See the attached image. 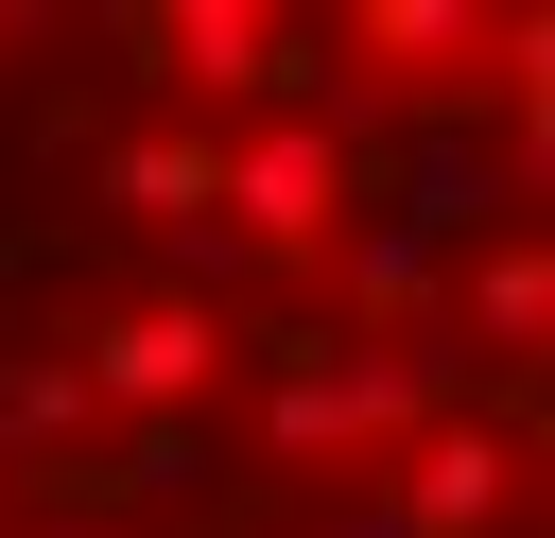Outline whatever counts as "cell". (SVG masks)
I'll use <instances>...</instances> for the list:
<instances>
[{"instance_id":"obj_1","label":"cell","mask_w":555,"mask_h":538,"mask_svg":"<svg viewBox=\"0 0 555 538\" xmlns=\"http://www.w3.org/2000/svg\"><path fill=\"white\" fill-rule=\"evenodd\" d=\"M434 417H468V347H451V330H382V347H278L260 451H278V469H330V451H382V434H434Z\"/></svg>"},{"instance_id":"obj_2","label":"cell","mask_w":555,"mask_h":538,"mask_svg":"<svg viewBox=\"0 0 555 538\" xmlns=\"http://www.w3.org/2000/svg\"><path fill=\"white\" fill-rule=\"evenodd\" d=\"M347 208H364V139H347V121L278 104V121L208 139V226H225V260H243V243H260V260H312Z\"/></svg>"},{"instance_id":"obj_3","label":"cell","mask_w":555,"mask_h":538,"mask_svg":"<svg viewBox=\"0 0 555 538\" xmlns=\"http://www.w3.org/2000/svg\"><path fill=\"white\" fill-rule=\"evenodd\" d=\"M225 347H243V330H225L208 295H121V312H87V330H69V382H87V417L121 399L139 434H191V417H208V382H225Z\"/></svg>"},{"instance_id":"obj_4","label":"cell","mask_w":555,"mask_h":538,"mask_svg":"<svg viewBox=\"0 0 555 538\" xmlns=\"http://www.w3.org/2000/svg\"><path fill=\"white\" fill-rule=\"evenodd\" d=\"M520 469H538L520 417H434L382 503H399V538H503V521H520Z\"/></svg>"},{"instance_id":"obj_5","label":"cell","mask_w":555,"mask_h":538,"mask_svg":"<svg viewBox=\"0 0 555 538\" xmlns=\"http://www.w3.org/2000/svg\"><path fill=\"white\" fill-rule=\"evenodd\" d=\"M139 52H156L173 87H208V104H295V87H312V35L260 17V0H173Z\"/></svg>"},{"instance_id":"obj_6","label":"cell","mask_w":555,"mask_h":538,"mask_svg":"<svg viewBox=\"0 0 555 538\" xmlns=\"http://www.w3.org/2000/svg\"><path fill=\"white\" fill-rule=\"evenodd\" d=\"M382 226H399V243H503V226H520V174H503V139H486V121H416V156H399Z\"/></svg>"},{"instance_id":"obj_7","label":"cell","mask_w":555,"mask_h":538,"mask_svg":"<svg viewBox=\"0 0 555 538\" xmlns=\"http://www.w3.org/2000/svg\"><path fill=\"white\" fill-rule=\"evenodd\" d=\"M538 330H555V260H538V226L468 243V295H451V347H486V364H538Z\"/></svg>"},{"instance_id":"obj_8","label":"cell","mask_w":555,"mask_h":538,"mask_svg":"<svg viewBox=\"0 0 555 538\" xmlns=\"http://www.w3.org/2000/svg\"><path fill=\"white\" fill-rule=\"evenodd\" d=\"M69 434H87L69 347H0V451H17V469H69Z\"/></svg>"},{"instance_id":"obj_9","label":"cell","mask_w":555,"mask_h":538,"mask_svg":"<svg viewBox=\"0 0 555 538\" xmlns=\"http://www.w3.org/2000/svg\"><path fill=\"white\" fill-rule=\"evenodd\" d=\"M347 35H364V52H382V69H416V87H451V69H468V52H486V17H468V0H364V17H347Z\"/></svg>"},{"instance_id":"obj_10","label":"cell","mask_w":555,"mask_h":538,"mask_svg":"<svg viewBox=\"0 0 555 538\" xmlns=\"http://www.w3.org/2000/svg\"><path fill=\"white\" fill-rule=\"evenodd\" d=\"M104 191H121L139 226H173V243H191V226H208V139H121V156H104Z\"/></svg>"},{"instance_id":"obj_11","label":"cell","mask_w":555,"mask_h":538,"mask_svg":"<svg viewBox=\"0 0 555 538\" xmlns=\"http://www.w3.org/2000/svg\"><path fill=\"white\" fill-rule=\"evenodd\" d=\"M330 243H347V295H364V312H399V330H434V243H399L382 208H364V226H330Z\"/></svg>"},{"instance_id":"obj_12","label":"cell","mask_w":555,"mask_h":538,"mask_svg":"<svg viewBox=\"0 0 555 538\" xmlns=\"http://www.w3.org/2000/svg\"><path fill=\"white\" fill-rule=\"evenodd\" d=\"M312 538H399V503H382V486H364V503H330V521H312Z\"/></svg>"},{"instance_id":"obj_13","label":"cell","mask_w":555,"mask_h":538,"mask_svg":"<svg viewBox=\"0 0 555 538\" xmlns=\"http://www.w3.org/2000/svg\"><path fill=\"white\" fill-rule=\"evenodd\" d=\"M0 52H17V0H0Z\"/></svg>"},{"instance_id":"obj_14","label":"cell","mask_w":555,"mask_h":538,"mask_svg":"<svg viewBox=\"0 0 555 538\" xmlns=\"http://www.w3.org/2000/svg\"><path fill=\"white\" fill-rule=\"evenodd\" d=\"M52 538H87V521H52Z\"/></svg>"}]
</instances>
